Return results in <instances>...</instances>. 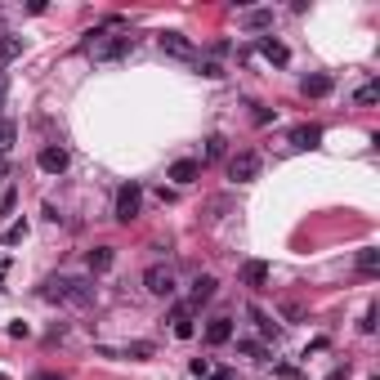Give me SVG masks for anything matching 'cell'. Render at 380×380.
<instances>
[{"label":"cell","instance_id":"6da1fadb","mask_svg":"<svg viewBox=\"0 0 380 380\" xmlns=\"http://www.w3.org/2000/svg\"><path fill=\"white\" fill-rule=\"evenodd\" d=\"M112 27H117V19H112L108 27L86 31L81 54H90L94 63H117V58H125V54H135V36H130V31H112Z\"/></svg>","mask_w":380,"mask_h":380},{"label":"cell","instance_id":"7a4b0ae2","mask_svg":"<svg viewBox=\"0 0 380 380\" xmlns=\"http://www.w3.org/2000/svg\"><path fill=\"white\" fill-rule=\"evenodd\" d=\"M45 300H63V304H76V309H90L94 304V282L90 277H49L41 287Z\"/></svg>","mask_w":380,"mask_h":380},{"label":"cell","instance_id":"3957f363","mask_svg":"<svg viewBox=\"0 0 380 380\" xmlns=\"http://www.w3.org/2000/svg\"><path fill=\"white\" fill-rule=\"evenodd\" d=\"M143 291L157 295V300H170L175 295V269L170 264H153V269L143 273Z\"/></svg>","mask_w":380,"mask_h":380},{"label":"cell","instance_id":"277c9868","mask_svg":"<svg viewBox=\"0 0 380 380\" xmlns=\"http://www.w3.org/2000/svg\"><path fill=\"white\" fill-rule=\"evenodd\" d=\"M139 206H143V188L139 184H121L117 188V210L112 215H117L121 224H130V220H139Z\"/></svg>","mask_w":380,"mask_h":380},{"label":"cell","instance_id":"5b68a950","mask_svg":"<svg viewBox=\"0 0 380 380\" xmlns=\"http://www.w3.org/2000/svg\"><path fill=\"white\" fill-rule=\"evenodd\" d=\"M228 179H233V184H251V179H260V153H233V157H228Z\"/></svg>","mask_w":380,"mask_h":380},{"label":"cell","instance_id":"8992f818","mask_svg":"<svg viewBox=\"0 0 380 380\" xmlns=\"http://www.w3.org/2000/svg\"><path fill=\"white\" fill-rule=\"evenodd\" d=\"M157 41H161V49H166L170 58H184V63H188V58H197V45L184 36V31H161Z\"/></svg>","mask_w":380,"mask_h":380},{"label":"cell","instance_id":"52a82bcc","mask_svg":"<svg viewBox=\"0 0 380 380\" xmlns=\"http://www.w3.org/2000/svg\"><path fill=\"white\" fill-rule=\"evenodd\" d=\"M192 318H197V309H192L188 300L170 309V322H175V336H179V340H192V336H197V322H192Z\"/></svg>","mask_w":380,"mask_h":380},{"label":"cell","instance_id":"ba28073f","mask_svg":"<svg viewBox=\"0 0 380 380\" xmlns=\"http://www.w3.org/2000/svg\"><path fill=\"white\" fill-rule=\"evenodd\" d=\"M36 166H41L45 175H63V170H68V148H54V143H49V148H41Z\"/></svg>","mask_w":380,"mask_h":380},{"label":"cell","instance_id":"9c48e42d","mask_svg":"<svg viewBox=\"0 0 380 380\" xmlns=\"http://www.w3.org/2000/svg\"><path fill=\"white\" fill-rule=\"evenodd\" d=\"M215 287H220V282H215V277H192V291H188V304L192 309H202V304H210L215 300Z\"/></svg>","mask_w":380,"mask_h":380},{"label":"cell","instance_id":"30bf717a","mask_svg":"<svg viewBox=\"0 0 380 380\" xmlns=\"http://www.w3.org/2000/svg\"><path fill=\"white\" fill-rule=\"evenodd\" d=\"M300 94L304 98H327V94H332V76H327V72H309L300 81Z\"/></svg>","mask_w":380,"mask_h":380},{"label":"cell","instance_id":"8fae6325","mask_svg":"<svg viewBox=\"0 0 380 380\" xmlns=\"http://www.w3.org/2000/svg\"><path fill=\"white\" fill-rule=\"evenodd\" d=\"M255 49H260V54L269 58V63H277V68H282V63L291 58V49H287L282 41H277V36H260V41H255Z\"/></svg>","mask_w":380,"mask_h":380},{"label":"cell","instance_id":"7c38bea8","mask_svg":"<svg viewBox=\"0 0 380 380\" xmlns=\"http://www.w3.org/2000/svg\"><path fill=\"white\" fill-rule=\"evenodd\" d=\"M86 264H90V273L98 277V273H108L112 264H117V251H112V246H94V251L86 255Z\"/></svg>","mask_w":380,"mask_h":380},{"label":"cell","instance_id":"4fadbf2b","mask_svg":"<svg viewBox=\"0 0 380 380\" xmlns=\"http://www.w3.org/2000/svg\"><path fill=\"white\" fill-rule=\"evenodd\" d=\"M233 340V318H210L206 322V344H228Z\"/></svg>","mask_w":380,"mask_h":380},{"label":"cell","instance_id":"5bb4252c","mask_svg":"<svg viewBox=\"0 0 380 380\" xmlns=\"http://www.w3.org/2000/svg\"><path fill=\"white\" fill-rule=\"evenodd\" d=\"M242 282L246 287H269V264H260V260H251V264H242Z\"/></svg>","mask_w":380,"mask_h":380},{"label":"cell","instance_id":"9a60e30c","mask_svg":"<svg viewBox=\"0 0 380 380\" xmlns=\"http://www.w3.org/2000/svg\"><path fill=\"white\" fill-rule=\"evenodd\" d=\"M23 49H27V41H23V36H9V31H5V36H0V68H9V63L19 58Z\"/></svg>","mask_w":380,"mask_h":380},{"label":"cell","instance_id":"2e32d148","mask_svg":"<svg viewBox=\"0 0 380 380\" xmlns=\"http://www.w3.org/2000/svg\"><path fill=\"white\" fill-rule=\"evenodd\" d=\"M197 175H202V161H192V157H184V161H175V166H170V179H175V184H192Z\"/></svg>","mask_w":380,"mask_h":380},{"label":"cell","instance_id":"e0dca14e","mask_svg":"<svg viewBox=\"0 0 380 380\" xmlns=\"http://www.w3.org/2000/svg\"><path fill=\"white\" fill-rule=\"evenodd\" d=\"M318 139H322L318 125H295L291 130V148H318Z\"/></svg>","mask_w":380,"mask_h":380},{"label":"cell","instance_id":"ac0fdd59","mask_svg":"<svg viewBox=\"0 0 380 380\" xmlns=\"http://www.w3.org/2000/svg\"><path fill=\"white\" fill-rule=\"evenodd\" d=\"M358 273L362 277H376L380 273V251H376V246H362V251H358Z\"/></svg>","mask_w":380,"mask_h":380},{"label":"cell","instance_id":"d6986e66","mask_svg":"<svg viewBox=\"0 0 380 380\" xmlns=\"http://www.w3.org/2000/svg\"><path fill=\"white\" fill-rule=\"evenodd\" d=\"M14 139H19V125H14L9 117H0V157H9V148Z\"/></svg>","mask_w":380,"mask_h":380},{"label":"cell","instance_id":"ffe728a7","mask_svg":"<svg viewBox=\"0 0 380 380\" xmlns=\"http://www.w3.org/2000/svg\"><path fill=\"white\" fill-rule=\"evenodd\" d=\"M246 27H273V9H251V14H246Z\"/></svg>","mask_w":380,"mask_h":380},{"label":"cell","instance_id":"44dd1931","mask_svg":"<svg viewBox=\"0 0 380 380\" xmlns=\"http://www.w3.org/2000/svg\"><path fill=\"white\" fill-rule=\"evenodd\" d=\"M237 349L251 358V362H264V358H269V354H264V344H255V340H237Z\"/></svg>","mask_w":380,"mask_h":380},{"label":"cell","instance_id":"7402d4cb","mask_svg":"<svg viewBox=\"0 0 380 380\" xmlns=\"http://www.w3.org/2000/svg\"><path fill=\"white\" fill-rule=\"evenodd\" d=\"M354 98H358L362 108H367V103H376V98H380V86H376V81H367V86H362V90H358Z\"/></svg>","mask_w":380,"mask_h":380},{"label":"cell","instance_id":"603a6c76","mask_svg":"<svg viewBox=\"0 0 380 380\" xmlns=\"http://www.w3.org/2000/svg\"><path fill=\"white\" fill-rule=\"evenodd\" d=\"M220 157H224V139L210 135V139H206V161H220Z\"/></svg>","mask_w":380,"mask_h":380},{"label":"cell","instance_id":"cb8c5ba5","mask_svg":"<svg viewBox=\"0 0 380 380\" xmlns=\"http://www.w3.org/2000/svg\"><path fill=\"white\" fill-rule=\"evenodd\" d=\"M23 237H27V224H9L5 228V246H19Z\"/></svg>","mask_w":380,"mask_h":380},{"label":"cell","instance_id":"d4e9b609","mask_svg":"<svg viewBox=\"0 0 380 380\" xmlns=\"http://www.w3.org/2000/svg\"><path fill=\"white\" fill-rule=\"evenodd\" d=\"M125 354H130V358H153V344H148V340H135Z\"/></svg>","mask_w":380,"mask_h":380},{"label":"cell","instance_id":"484cf974","mask_svg":"<svg viewBox=\"0 0 380 380\" xmlns=\"http://www.w3.org/2000/svg\"><path fill=\"white\" fill-rule=\"evenodd\" d=\"M251 318H255V327H260V332H264V336H277V327H273L269 318H264V313H260V309H251Z\"/></svg>","mask_w":380,"mask_h":380},{"label":"cell","instance_id":"4316f807","mask_svg":"<svg viewBox=\"0 0 380 380\" xmlns=\"http://www.w3.org/2000/svg\"><path fill=\"white\" fill-rule=\"evenodd\" d=\"M210 371H215V367H210V358H192V376H197V380H206Z\"/></svg>","mask_w":380,"mask_h":380},{"label":"cell","instance_id":"83f0119b","mask_svg":"<svg viewBox=\"0 0 380 380\" xmlns=\"http://www.w3.org/2000/svg\"><path fill=\"white\" fill-rule=\"evenodd\" d=\"M362 332H367V336L376 332V309H367V313H362Z\"/></svg>","mask_w":380,"mask_h":380},{"label":"cell","instance_id":"f1b7e54d","mask_svg":"<svg viewBox=\"0 0 380 380\" xmlns=\"http://www.w3.org/2000/svg\"><path fill=\"white\" fill-rule=\"evenodd\" d=\"M9 210H14V188H9L5 197H0V220H5V215H9Z\"/></svg>","mask_w":380,"mask_h":380},{"label":"cell","instance_id":"f546056e","mask_svg":"<svg viewBox=\"0 0 380 380\" xmlns=\"http://www.w3.org/2000/svg\"><path fill=\"white\" fill-rule=\"evenodd\" d=\"M206 380H237V376H233V371H210Z\"/></svg>","mask_w":380,"mask_h":380},{"label":"cell","instance_id":"4dcf8cb0","mask_svg":"<svg viewBox=\"0 0 380 380\" xmlns=\"http://www.w3.org/2000/svg\"><path fill=\"white\" fill-rule=\"evenodd\" d=\"M36 380H63L58 371H36Z\"/></svg>","mask_w":380,"mask_h":380},{"label":"cell","instance_id":"1f68e13d","mask_svg":"<svg viewBox=\"0 0 380 380\" xmlns=\"http://www.w3.org/2000/svg\"><path fill=\"white\" fill-rule=\"evenodd\" d=\"M5 90H9V81H5V76H0V108H5Z\"/></svg>","mask_w":380,"mask_h":380},{"label":"cell","instance_id":"d6a6232c","mask_svg":"<svg viewBox=\"0 0 380 380\" xmlns=\"http://www.w3.org/2000/svg\"><path fill=\"white\" fill-rule=\"evenodd\" d=\"M5 175H9V166H5V161H0V184H5Z\"/></svg>","mask_w":380,"mask_h":380},{"label":"cell","instance_id":"836d02e7","mask_svg":"<svg viewBox=\"0 0 380 380\" xmlns=\"http://www.w3.org/2000/svg\"><path fill=\"white\" fill-rule=\"evenodd\" d=\"M0 380H9V376H0Z\"/></svg>","mask_w":380,"mask_h":380}]
</instances>
